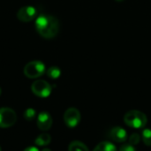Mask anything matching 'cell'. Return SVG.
Masks as SVG:
<instances>
[{
    "label": "cell",
    "instance_id": "cell-1",
    "mask_svg": "<svg viewBox=\"0 0 151 151\" xmlns=\"http://www.w3.org/2000/svg\"><path fill=\"white\" fill-rule=\"evenodd\" d=\"M35 26L37 33L46 39L54 38L59 32L58 19L51 15H39L35 19Z\"/></svg>",
    "mask_w": 151,
    "mask_h": 151
},
{
    "label": "cell",
    "instance_id": "cell-2",
    "mask_svg": "<svg viewBox=\"0 0 151 151\" xmlns=\"http://www.w3.org/2000/svg\"><path fill=\"white\" fill-rule=\"evenodd\" d=\"M124 121L128 127L140 129L143 128L146 126L148 119L143 112L134 110L126 113L124 117Z\"/></svg>",
    "mask_w": 151,
    "mask_h": 151
},
{
    "label": "cell",
    "instance_id": "cell-3",
    "mask_svg": "<svg viewBox=\"0 0 151 151\" xmlns=\"http://www.w3.org/2000/svg\"><path fill=\"white\" fill-rule=\"evenodd\" d=\"M45 73V65L42 62L35 60L27 63L24 67V74L29 79H35Z\"/></svg>",
    "mask_w": 151,
    "mask_h": 151
},
{
    "label": "cell",
    "instance_id": "cell-4",
    "mask_svg": "<svg viewBox=\"0 0 151 151\" xmlns=\"http://www.w3.org/2000/svg\"><path fill=\"white\" fill-rule=\"evenodd\" d=\"M17 115L11 108H0V127H10L15 124Z\"/></svg>",
    "mask_w": 151,
    "mask_h": 151
},
{
    "label": "cell",
    "instance_id": "cell-5",
    "mask_svg": "<svg viewBox=\"0 0 151 151\" xmlns=\"http://www.w3.org/2000/svg\"><path fill=\"white\" fill-rule=\"evenodd\" d=\"M32 91L33 93L39 96V97H48L50 93H51V86L50 85V83H48L46 81L43 80H37L35 81L33 84H32Z\"/></svg>",
    "mask_w": 151,
    "mask_h": 151
},
{
    "label": "cell",
    "instance_id": "cell-6",
    "mask_svg": "<svg viewBox=\"0 0 151 151\" xmlns=\"http://www.w3.org/2000/svg\"><path fill=\"white\" fill-rule=\"evenodd\" d=\"M64 120L67 127H75L81 121V113L76 108H69L64 114Z\"/></svg>",
    "mask_w": 151,
    "mask_h": 151
},
{
    "label": "cell",
    "instance_id": "cell-7",
    "mask_svg": "<svg viewBox=\"0 0 151 151\" xmlns=\"http://www.w3.org/2000/svg\"><path fill=\"white\" fill-rule=\"evenodd\" d=\"M17 17L22 22L32 21L36 17V9L31 5L23 6L18 11Z\"/></svg>",
    "mask_w": 151,
    "mask_h": 151
},
{
    "label": "cell",
    "instance_id": "cell-8",
    "mask_svg": "<svg viewBox=\"0 0 151 151\" xmlns=\"http://www.w3.org/2000/svg\"><path fill=\"white\" fill-rule=\"evenodd\" d=\"M37 127L42 131L49 130L52 126V118L48 112H41L37 117Z\"/></svg>",
    "mask_w": 151,
    "mask_h": 151
},
{
    "label": "cell",
    "instance_id": "cell-9",
    "mask_svg": "<svg viewBox=\"0 0 151 151\" xmlns=\"http://www.w3.org/2000/svg\"><path fill=\"white\" fill-rule=\"evenodd\" d=\"M110 137L112 141L116 142H123L127 140V133L124 128L120 127H116L111 130Z\"/></svg>",
    "mask_w": 151,
    "mask_h": 151
},
{
    "label": "cell",
    "instance_id": "cell-10",
    "mask_svg": "<svg viewBox=\"0 0 151 151\" xmlns=\"http://www.w3.org/2000/svg\"><path fill=\"white\" fill-rule=\"evenodd\" d=\"M93 151H117V148L110 142H100Z\"/></svg>",
    "mask_w": 151,
    "mask_h": 151
},
{
    "label": "cell",
    "instance_id": "cell-11",
    "mask_svg": "<svg viewBox=\"0 0 151 151\" xmlns=\"http://www.w3.org/2000/svg\"><path fill=\"white\" fill-rule=\"evenodd\" d=\"M68 151H89L88 147L81 142L74 141L69 144Z\"/></svg>",
    "mask_w": 151,
    "mask_h": 151
},
{
    "label": "cell",
    "instance_id": "cell-12",
    "mask_svg": "<svg viewBox=\"0 0 151 151\" xmlns=\"http://www.w3.org/2000/svg\"><path fill=\"white\" fill-rule=\"evenodd\" d=\"M51 141L50 135L48 134H40L35 141V145L37 146H46L49 145Z\"/></svg>",
    "mask_w": 151,
    "mask_h": 151
},
{
    "label": "cell",
    "instance_id": "cell-13",
    "mask_svg": "<svg viewBox=\"0 0 151 151\" xmlns=\"http://www.w3.org/2000/svg\"><path fill=\"white\" fill-rule=\"evenodd\" d=\"M47 75L50 79H58L61 75V71L57 66H51L47 70Z\"/></svg>",
    "mask_w": 151,
    "mask_h": 151
},
{
    "label": "cell",
    "instance_id": "cell-14",
    "mask_svg": "<svg viewBox=\"0 0 151 151\" xmlns=\"http://www.w3.org/2000/svg\"><path fill=\"white\" fill-rule=\"evenodd\" d=\"M142 137L147 146H151V129H144L142 131Z\"/></svg>",
    "mask_w": 151,
    "mask_h": 151
},
{
    "label": "cell",
    "instance_id": "cell-15",
    "mask_svg": "<svg viewBox=\"0 0 151 151\" xmlns=\"http://www.w3.org/2000/svg\"><path fill=\"white\" fill-rule=\"evenodd\" d=\"M35 117V111L32 108H28L24 112V118L27 120H33Z\"/></svg>",
    "mask_w": 151,
    "mask_h": 151
},
{
    "label": "cell",
    "instance_id": "cell-16",
    "mask_svg": "<svg viewBox=\"0 0 151 151\" xmlns=\"http://www.w3.org/2000/svg\"><path fill=\"white\" fill-rule=\"evenodd\" d=\"M140 141H141V136H140L138 134H136V133L131 134L130 137H129V142H130V143H131L132 145H134H134H137V144L140 142Z\"/></svg>",
    "mask_w": 151,
    "mask_h": 151
},
{
    "label": "cell",
    "instance_id": "cell-17",
    "mask_svg": "<svg viewBox=\"0 0 151 151\" xmlns=\"http://www.w3.org/2000/svg\"><path fill=\"white\" fill-rule=\"evenodd\" d=\"M119 151H136V150H135L134 146L130 143V144L122 145L119 149Z\"/></svg>",
    "mask_w": 151,
    "mask_h": 151
},
{
    "label": "cell",
    "instance_id": "cell-18",
    "mask_svg": "<svg viewBox=\"0 0 151 151\" xmlns=\"http://www.w3.org/2000/svg\"><path fill=\"white\" fill-rule=\"evenodd\" d=\"M24 151H39V150H38V149H37V148H35V147H28V148H27V149H26Z\"/></svg>",
    "mask_w": 151,
    "mask_h": 151
},
{
    "label": "cell",
    "instance_id": "cell-19",
    "mask_svg": "<svg viewBox=\"0 0 151 151\" xmlns=\"http://www.w3.org/2000/svg\"><path fill=\"white\" fill-rule=\"evenodd\" d=\"M42 151H51L50 149H43Z\"/></svg>",
    "mask_w": 151,
    "mask_h": 151
},
{
    "label": "cell",
    "instance_id": "cell-20",
    "mask_svg": "<svg viewBox=\"0 0 151 151\" xmlns=\"http://www.w3.org/2000/svg\"><path fill=\"white\" fill-rule=\"evenodd\" d=\"M115 1H117V2H123V1H125V0H115Z\"/></svg>",
    "mask_w": 151,
    "mask_h": 151
},
{
    "label": "cell",
    "instance_id": "cell-21",
    "mask_svg": "<svg viewBox=\"0 0 151 151\" xmlns=\"http://www.w3.org/2000/svg\"><path fill=\"white\" fill-rule=\"evenodd\" d=\"M0 95H1V88H0Z\"/></svg>",
    "mask_w": 151,
    "mask_h": 151
},
{
    "label": "cell",
    "instance_id": "cell-22",
    "mask_svg": "<svg viewBox=\"0 0 151 151\" xmlns=\"http://www.w3.org/2000/svg\"><path fill=\"white\" fill-rule=\"evenodd\" d=\"M0 151H1V149H0Z\"/></svg>",
    "mask_w": 151,
    "mask_h": 151
}]
</instances>
